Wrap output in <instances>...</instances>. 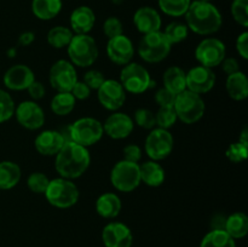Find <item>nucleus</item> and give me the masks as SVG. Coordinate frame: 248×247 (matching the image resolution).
Here are the masks:
<instances>
[{"mask_svg":"<svg viewBox=\"0 0 248 247\" xmlns=\"http://www.w3.org/2000/svg\"><path fill=\"white\" fill-rule=\"evenodd\" d=\"M174 101H176V94L172 93L171 91H169L165 87L157 90V92L155 93V102H156V104H159L160 108H162V107H173Z\"/></svg>","mask_w":248,"mask_h":247,"instance_id":"obj_43","label":"nucleus"},{"mask_svg":"<svg viewBox=\"0 0 248 247\" xmlns=\"http://www.w3.org/2000/svg\"><path fill=\"white\" fill-rule=\"evenodd\" d=\"M103 31L108 39L121 35V34H124L123 22H121L118 17H108V18L104 21Z\"/></svg>","mask_w":248,"mask_h":247,"instance_id":"obj_41","label":"nucleus"},{"mask_svg":"<svg viewBox=\"0 0 248 247\" xmlns=\"http://www.w3.org/2000/svg\"><path fill=\"white\" fill-rule=\"evenodd\" d=\"M107 55L113 63L118 65H126L132 62L135 57V46L128 36L121 35L108 39Z\"/></svg>","mask_w":248,"mask_h":247,"instance_id":"obj_16","label":"nucleus"},{"mask_svg":"<svg viewBox=\"0 0 248 247\" xmlns=\"http://www.w3.org/2000/svg\"><path fill=\"white\" fill-rule=\"evenodd\" d=\"M74 33L72 29L63 26H56L51 28L47 33V43L53 48H64L72 41Z\"/></svg>","mask_w":248,"mask_h":247,"instance_id":"obj_32","label":"nucleus"},{"mask_svg":"<svg viewBox=\"0 0 248 247\" xmlns=\"http://www.w3.org/2000/svg\"><path fill=\"white\" fill-rule=\"evenodd\" d=\"M123 202L115 193H104L97 199L96 211L102 218L113 219L116 218L121 212Z\"/></svg>","mask_w":248,"mask_h":247,"instance_id":"obj_24","label":"nucleus"},{"mask_svg":"<svg viewBox=\"0 0 248 247\" xmlns=\"http://www.w3.org/2000/svg\"><path fill=\"white\" fill-rule=\"evenodd\" d=\"M162 33L171 43V45H173V44L182 43L188 38L189 28L186 23H182V22H172L165 28Z\"/></svg>","mask_w":248,"mask_h":247,"instance_id":"obj_34","label":"nucleus"},{"mask_svg":"<svg viewBox=\"0 0 248 247\" xmlns=\"http://www.w3.org/2000/svg\"><path fill=\"white\" fill-rule=\"evenodd\" d=\"M172 45L161 31L144 34L138 45V55L147 63H159L166 60Z\"/></svg>","mask_w":248,"mask_h":247,"instance_id":"obj_7","label":"nucleus"},{"mask_svg":"<svg viewBox=\"0 0 248 247\" xmlns=\"http://www.w3.org/2000/svg\"><path fill=\"white\" fill-rule=\"evenodd\" d=\"M123 160L140 164V159H142V149H140V145L137 144H128L123 149Z\"/></svg>","mask_w":248,"mask_h":247,"instance_id":"obj_44","label":"nucleus"},{"mask_svg":"<svg viewBox=\"0 0 248 247\" xmlns=\"http://www.w3.org/2000/svg\"><path fill=\"white\" fill-rule=\"evenodd\" d=\"M173 108L178 120H181L186 125H193L200 121L206 110L205 101L201 94L191 92L189 90L177 94Z\"/></svg>","mask_w":248,"mask_h":247,"instance_id":"obj_5","label":"nucleus"},{"mask_svg":"<svg viewBox=\"0 0 248 247\" xmlns=\"http://www.w3.org/2000/svg\"><path fill=\"white\" fill-rule=\"evenodd\" d=\"M223 68V72L227 75L234 74V73L239 72L240 70V64L237 62V60H235L234 57H225L223 60V62L220 63Z\"/></svg>","mask_w":248,"mask_h":247,"instance_id":"obj_48","label":"nucleus"},{"mask_svg":"<svg viewBox=\"0 0 248 247\" xmlns=\"http://www.w3.org/2000/svg\"><path fill=\"white\" fill-rule=\"evenodd\" d=\"M162 81H164L165 89L177 96L186 90V73L181 67L173 65V67L167 68L166 72L164 73Z\"/></svg>","mask_w":248,"mask_h":247,"instance_id":"obj_26","label":"nucleus"},{"mask_svg":"<svg viewBox=\"0 0 248 247\" xmlns=\"http://www.w3.org/2000/svg\"><path fill=\"white\" fill-rule=\"evenodd\" d=\"M225 156L232 161V164H240L244 162L248 156V145L241 142H235L229 145L225 152Z\"/></svg>","mask_w":248,"mask_h":247,"instance_id":"obj_40","label":"nucleus"},{"mask_svg":"<svg viewBox=\"0 0 248 247\" xmlns=\"http://www.w3.org/2000/svg\"><path fill=\"white\" fill-rule=\"evenodd\" d=\"M106 77H104V74L101 72V70L97 69H90L89 72L85 73L84 80L82 81L87 85L91 90H98L99 86L104 82Z\"/></svg>","mask_w":248,"mask_h":247,"instance_id":"obj_42","label":"nucleus"},{"mask_svg":"<svg viewBox=\"0 0 248 247\" xmlns=\"http://www.w3.org/2000/svg\"><path fill=\"white\" fill-rule=\"evenodd\" d=\"M177 120H178V118H177V114L174 111L173 107H162L155 114L156 126L160 128H165V130H169L172 126H174Z\"/></svg>","mask_w":248,"mask_h":247,"instance_id":"obj_35","label":"nucleus"},{"mask_svg":"<svg viewBox=\"0 0 248 247\" xmlns=\"http://www.w3.org/2000/svg\"><path fill=\"white\" fill-rule=\"evenodd\" d=\"M77 104V99L70 92H57L51 99V110L57 116H65L72 113Z\"/></svg>","mask_w":248,"mask_h":247,"instance_id":"obj_30","label":"nucleus"},{"mask_svg":"<svg viewBox=\"0 0 248 247\" xmlns=\"http://www.w3.org/2000/svg\"><path fill=\"white\" fill-rule=\"evenodd\" d=\"M62 10V0H33L31 12L36 18L48 21L57 16Z\"/></svg>","mask_w":248,"mask_h":247,"instance_id":"obj_28","label":"nucleus"},{"mask_svg":"<svg viewBox=\"0 0 248 247\" xmlns=\"http://www.w3.org/2000/svg\"><path fill=\"white\" fill-rule=\"evenodd\" d=\"M34 40H35V34L33 31H23L18 36V45L29 46L34 43Z\"/></svg>","mask_w":248,"mask_h":247,"instance_id":"obj_49","label":"nucleus"},{"mask_svg":"<svg viewBox=\"0 0 248 247\" xmlns=\"http://www.w3.org/2000/svg\"><path fill=\"white\" fill-rule=\"evenodd\" d=\"M225 89L230 98L234 101H244L248 97V79L244 72L234 73L228 75L225 81Z\"/></svg>","mask_w":248,"mask_h":247,"instance_id":"obj_25","label":"nucleus"},{"mask_svg":"<svg viewBox=\"0 0 248 247\" xmlns=\"http://www.w3.org/2000/svg\"><path fill=\"white\" fill-rule=\"evenodd\" d=\"M27 91H28L29 97L31 98V101H35V102L39 101V99L44 98L46 94L45 86H44L43 82L38 81V80H34V81L29 85Z\"/></svg>","mask_w":248,"mask_h":247,"instance_id":"obj_46","label":"nucleus"},{"mask_svg":"<svg viewBox=\"0 0 248 247\" xmlns=\"http://www.w3.org/2000/svg\"><path fill=\"white\" fill-rule=\"evenodd\" d=\"M97 98L103 108L118 111L125 104L126 91L118 80L106 79L97 90Z\"/></svg>","mask_w":248,"mask_h":247,"instance_id":"obj_13","label":"nucleus"},{"mask_svg":"<svg viewBox=\"0 0 248 247\" xmlns=\"http://www.w3.org/2000/svg\"><path fill=\"white\" fill-rule=\"evenodd\" d=\"M7 53H9L10 57H14V56H16V48H11V50L7 51Z\"/></svg>","mask_w":248,"mask_h":247,"instance_id":"obj_51","label":"nucleus"},{"mask_svg":"<svg viewBox=\"0 0 248 247\" xmlns=\"http://www.w3.org/2000/svg\"><path fill=\"white\" fill-rule=\"evenodd\" d=\"M232 15L240 26L248 27V0H234L232 4Z\"/></svg>","mask_w":248,"mask_h":247,"instance_id":"obj_39","label":"nucleus"},{"mask_svg":"<svg viewBox=\"0 0 248 247\" xmlns=\"http://www.w3.org/2000/svg\"><path fill=\"white\" fill-rule=\"evenodd\" d=\"M102 240L106 247H131L133 235L130 228L120 222H111L103 228Z\"/></svg>","mask_w":248,"mask_h":247,"instance_id":"obj_18","label":"nucleus"},{"mask_svg":"<svg viewBox=\"0 0 248 247\" xmlns=\"http://www.w3.org/2000/svg\"><path fill=\"white\" fill-rule=\"evenodd\" d=\"M157 2L164 14L171 17H181L188 11L191 0H159Z\"/></svg>","mask_w":248,"mask_h":247,"instance_id":"obj_33","label":"nucleus"},{"mask_svg":"<svg viewBox=\"0 0 248 247\" xmlns=\"http://www.w3.org/2000/svg\"><path fill=\"white\" fill-rule=\"evenodd\" d=\"M174 139L172 133L165 128L155 127L145 138L144 150L150 160L161 161L173 152Z\"/></svg>","mask_w":248,"mask_h":247,"instance_id":"obj_10","label":"nucleus"},{"mask_svg":"<svg viewBox=\"0 0 248 247\" xmlns=\"http://www.w3.org/2000/svg\"><path fill=\"white\" fill-rule=\"evenodd\" d=\"M239 142H241V143H244V144L248 145V138H247V130H246V128H244V131H242L241 137H240Z\"/></svg>","mask_w":248,"mask_h":247,"instance_id":"obj_50","label":"nucleus"},{"mask_svg":"<svg viewBox=\"0 0 248 247\" xmlns=\"http://www.w3.org/2000/svg\"><path fill=\"white\" fill-rule=\"evenodd\" d=\"M91 164V155L87 148L74 142H67L55 155V170L58 176L67 179L81 177Z\"/></svg>","mask_w":248,"mask_h":247,"instance_id":"obj_1","label":"nucleus"},{"mask_svg":"<svg viewBox=\"0 0 248 247\" xmlns=\"http://www.w3.org/2000/svg\"><path fill=\"white\" fill-rule=\"evenodd\" d=\"M224 230L234 240L242 239L248 232V217L244 212H235L225 219Z\"/></svg>","mask_w":248,"mask_h":247,"instance_id":"obj_29","label":"nucleus"},{"mask_svg":"<svg viewBox=\"0 0 248 247\" xmlns=\"http://www.w3.org/2000/svg\"><path fill=\"white\" fill-rule=\"evenodd\" d=\"M236 51L244 60L248 58V33L244 31L236 39Z\"/></svg>","mask_w":248,"mask_h":247,"instance_id":"obj_47","label":"nucleus"},{"mask_svg":"<svg viewBox=\"0 0 248 247\" xmlns=\"http://www.w3.org/2000/svg\"><path fill=\"white\" fill-rule=\"evenodd\" d=\"M202 1H211V0H202Z\"/></svg>","mask_w":248,"mask_h":247,"instance_id":"obj_52","label":"nucleus"},{"mask_svg":"<svg viewBox=\"0 0 248 247\" xmlns=\"http://www.w3.org/2000/svg\"><path fill=\"white\" fill-rule=\"evenodd\" d=\"M140 182H143L145 185L153 186V188L161 185L166 178L164 167L154 160H148L140 165Z\"/></svg>","mask_w":248,"mask_h":247,"instance_id":"obj_23","label":"nucleus"},{"mask_svg":"<svg viewBox=\"0 0 248 247\" xmlns=\"http://www.w3.org/2000/svg\"><path fill=\"white\" fill-rule=\"evenodd\" d=\"M184 16L188 28L199 35H212L219 31L223 24L222 14L210 1H191Z\"/></svg>","mask_w":248,"mask_h":247,"instance_id":"obj_2","label":"nucleus"},{"mask_svg":"<svg viewBox=\"0 0 248 247\" xmlns=\"http://www.w3.org/2000/svg\"><path fill=\"white\" fill-rule=\"evenodd\" d=\"M70 140L89 148L102 139L104 135L103 124L94 118H80L68 126Z\"/></svg>","mask_w":248,"mask_h":247,"instance_id":"obj_6","label":"nucleus"},{"mask_svg":"<svg viewBox=\"0 0 248 247\" xmlns=\"http://www.w3.org/2000/svg\"><path fill=\"white\" fill-rule=\"evenodd\" d=\"M78 73L74 65L67 60H58L48 72V81L57 92H70L78 81Z\"/></svg>","mask_w":248,"mask_h":247,"instance_id":"obj_12","label":"nucleus"},{"mask_svg":"<svg viewBox=\"0 0 248 247\" xmlns=\"http://www.w3.org/2000/svg\"><path fill=\"white\" fill-rule=\"evenodd\" d=\"M21 167L14 161L0 162V190H10L19 183Z\"/></svg>","mask_w":248,"mask_h":247,"instance_id":"obj_27","label":"nucleus"},{"mask_svg":"<svg viewBox=\"0 0 248 247\" xmlns=\"http://www.w3.org/2000/svg\"><path fill=\"white\" fill-rule=\"evenodd\" d=\"M67 53L74 67L89 68L97 61L99 51L96 40L90 34H74L67 46Z\"/></svg>","mask_w":248,"mask_h":247,"instance_id":"obj_3","label":"nucleus"},{"mask_svg":"<svg viewBox=\"0 0 248 247\" xmlns=\"http://www.w3.org/2000/svg\"><path fill=\"white\" fill-rule=\"evenodd\" d=\"M65 139L63 138L62 133L60 131L55 130H45L41 131L36 136L34 140V147L36 152L44 156H55L62 147L64 145Z\"/></svg>","mask_w":248,"mask_h":247,"instance_id":"obj_20","label":"nucleus"},{"mask_svg":"<svg viewBox=\"0 0 248 247\" xmlns=\"http://www.w3.org/2000/svg\"><path fill=\"white\" fill-rule=\"evenodd\" d=\"M15 102L9 92L0 89V124L10 120L15 115Z\"/></svg>","mask_w":248,"mask_h":247,"instance_id":"obj_36","label":"nucleus"},{"mask_svg":"<svg viewBox=\"0 0 248 247\" xmlns=\"http://www.w3.org/2000/svg\"><path fill=\"white\" fill-rule=\"evenodd\" d=\"M48 183H50V179L43 172H33L29 174L27 179V185L29 190L35 194H45Z\"/></svg>","mask_w":248,"mask_h":247,"instance_id":"obj_37","label":"nucleus"},{"mask_svg":"<svg viewBox=\"0 0 248 247\" xmlns=\"http://www.w3.org/2000/svg\"><path fill=\"white\" fill-rule=\"evenodd\" d=\"M91 91L92 90L84 81L78 80L74 86H73V89L70 90V93L74 96V98L77 101H85V99H87L90 97Z\"/></svg>","mask_w":248,"mask_h":247,"instance_id":"obj_45","label":"nucleus"},{"mask_svg":"<svg viewBox=\"0 0 248 247\" xmlns=\"http://www.w3.org/2000/svg\"><path fill=\"white\" fill-rule=\"evenodd\" d=\"M200 247H236V244L224 229H213L203 236Z\"/></svg>","mask_w":248,"mask_h":247,"instance_id":"obj_31","label":"nucleus"},{"mask_svg":"<svg viewBox=\"0 0 248 247\" xmlns=\"http://www.w3.org/2000/svg\"><path fill=\"white\" fill-rule=\"evenodd\" d=\"M35 80L34 72L26 64H15L5 72L2 81L9 90L24 91Z\"/></svg>","mask_w":248,"mask_h":247,"instance_id":"obj_19","label":"nucleus"},{"mask_svg":"<svg viewBox=\"0 0 248 247\" xmlns=\"http://www.w3.org/2000/svg\"><path fill=\"white\" fill-rule=\"evenodd\" d=\"M15 115L22 127L27 130H39L45 124V113L35 101H23L15 109Z\"/></svg>","mask_w":248,"mask_h":247,"instance_id":"obj_14","label":"nucleus"},{"mask_svg":"<svg viewBox=\"0 0 248 247\" xmlns=\"http://www.w3.org/2000/svg\"><path fill=\"white\" fill-rule=\"evenodd\" d=\"M45 198L51 206L56 208H69L79 201V188L72 179L57 178L50 179Z\"/></svg>","mask_w":248,"mask_h":247,"instance_id":"obj_4","label":"nucleus"},{"mask_svg":"<svg viewBox=\"0 0 248 247\" xmlns=\"http://www.w3.org/2000/svg\"><path fill=\"white\" fill-rule=\"evenodd\" d=\"M216 77L213 69L203 65H196L186 73V90L203 94L210 92L216 85Z\"/></svg>","mask_w":248,"mask_h":247,"instance_id":"obj_15","label":"nucleus"},{"mask_svg":"<svg viewBox=\"0 0 248 247\" xmlns=\"http://www.w3.org/2000/svg\"><path fill=\"white\" fill-rule=\"evenodd\" d=\"M120 84L126 92L133 94L144 93L147 90L154 86L149 72L140 63L131 62L124 65L120 72Z\"/></svg>","mask_w":248,"mask_h":247,"instance_id":"obj_8","label":"nucleus"},{"mask_svg":"<svg viewBox=\"0 0 248 247\" xmlns=\"http://www.w3.org/2000/svg\"><path fill=\"white\" fill-rule=\"evenodd\" d=\"M227 57V48L224 43L217 38H206L199 43L195 48V58L200 65L213 68L220 65Z\"/></svg>","mask_w":248,"mask_h":247,"instance_id":"obj_11","label":"nucleus"},{"mask_svg":"<svg viewBox=\"0 0 248 247\" xmlns=\"http://www.w3.org/2000/svg\"><path fill=\"white\" fill-rule=\"evenodd\" d=\"M110 183L116 190L131 193L140 186V164L120 160L110 171Z\"/></svg>","mask_w":248,"mask_h":247,"instance_id":"obj_9","label":"nucleus"},{"mask_svg":"<svg viewBox=\"0 0 248 247\" xmlns=\"http://www.w3.org/2000/svg\"><path fill=\"white\" fill-rule=\"evenodd\" d=\"M133 123L144 130H153L156 126L155 114L147 108H140L135 111Z\"/></svg>","mask_w":248,"mask_h":247,"instance_id":"obj_38","label":"nucleus"},{"mask_svg":"<svg viewBox=\"0 0 248 247\" xmlns=\"http://www.w3.org/2000/svg\"><path fill=\"white\" fill-rule=\"evenodd\" d=\"M133 23L140 33L144 34L153 33L161 29L162 19L159 12L149 6L138 9L133 16Z\"/></svg>","mask_w":248,"mask_h":247,"instance_id":"obj_21","label":"nucleus"},{"mask_svg":"<svg viewBox=\"0 0 248 247\" xmlns=\"http://www.w3.org/2000/svg\"><path fill=\"white\" fill-rule=\"evenodd\" d=\"M69 23L74 34H89L96 23V15L91 7L79 6L70 15Z\"/></svg>","mask_w":248,"mask_h":247,"instance_id":"obj_22","label":"nucleus"},{"mask_svg":"<svg viewBox=\"0 0 248 247\" xmlns=\"http://www.w3.org/2000/svg\"><path fill=\"white\" fill-rule=\"evenodd\" d=\"M135 123L128 114L114 111L103 123V131L113 139H125L132 133Z\"/></svg>","mask_w":248,"mask_h":247,"instance_id":"obj_17","label":"nucleus"}]
</instances>
